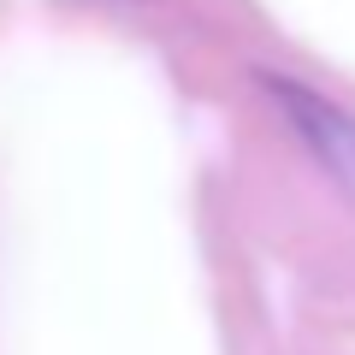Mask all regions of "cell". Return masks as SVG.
Returning <instances> with one entry per match:
<instances>
[{"mask_svg":"<svg viewBox=\"0 0 355 355\" xmlns=\"http://www.w3.org/2000/svg\"><path fill=\"white\" fill-rule=\"evenodd\" d=\"M261 83H266V95L284 107V119H291V130L308 142V154H314L331 178L355 184V119L343 113L338 101H326L320 89H302V83H291V77H261Z\"/></svg>","mask_w":355,"mask_h":355,"instance_id":"obj_1","label":"cell"}]
</instances>
